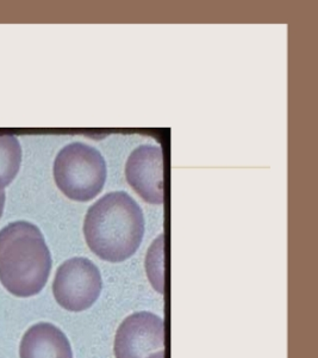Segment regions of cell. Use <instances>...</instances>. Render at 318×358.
<instances>
[{"instance_id":"obj_1","label":"cell","mask_w":318,"mask_h":358,"mask_svg":"<svg viewBox=\"0 0 318 358\" xmlns=\"http://www.w3.org/2000/svg\"><path fill=\"white\" fill-rule=\"evenodd\" d=\"M144 216L124 192L103 196L87 210L84 236L91 251L103 261L122 263L134 256L144 236Z\"/></svg>"},{"instance_id":"obj_2","label":"cell","mask_w":318,"mask_h":358,"mask_svg":"<svg viewBox=\"0 0 318 358\" xmlns=\"http://www.w3.org/2000/svg\"><path fill=\"white\" fill-rule=\"evenodd\" d=\"M52 256L40 228L16 221L0 231V283L17 297L41 293L52 271Z\"/></svg>"},{"instance_id":"obj_3","label":"cell","mask_w":318,"mask_h":358,"mask_svg":"<svg viewBox=\"0 0 318 358\" xmlns=\"http://www.w3.org/2000/svg\"><path fill=\"white\" fill-rule=\"evenodd\" d=\"M107 176L102 153L86 143L63 147L54 162V179L65 196L78 202L93 200L102 192Z\"/></svg>"},{"instance_id":"obj_4","label":"cell","mask_w":318,"mask_h":358,"mask_svg":"<svg viewBox=\"0 0 318 358\" xmlns=\"http://www.w3.org/2000/svg\"><path fill=\"white\" fill-rule=\"evenodd\" d=\"M103 289L102 275L93 262L74 257L62 263L53 282V294L62 308L74 313L89 310Z\"/></svg>"},{"instance_id":"obj_5","label":"cell","mask_w":318,"mask_h":358,"mask_svg":"<svg viewBox=\"0 0 318 358\" xmlns=\"http://www.w3.org/2000/svg\"><path fill=\"white\" fill-rule=\"evenodd\" d=\"M165 324L151 312L129 315L121 324L114 338L116 358H148L163 350Z\"/></svg>"},{"instance_id":"obj_6","label":"cell","mask_w":318,"mask_h":358,"mask_svg":"<svg viewBox=\"0 0 318 358\" xmlns=\"http://www.w3.org/2000/svg\"><path fill=\"white\" fill-rule=\"evenodd\" d=\"M126 178L134 192L148 203H163V155L156 145H142L131 152Z\"/></svg>"},{"instance_id":"obj_7","label":"cell","mask_w":318,"mask_h":358,"mask_svg":"<svg viewBox=\"0 0 318 358\" xmlns=\"http://www.w3.org/2000/svg\"><path fill=\"white\" fill-rule=\"evenodd\" d=\"M20 358H73L68 338L50 322L31 326L22 338Z\"/></svg>"},{"instance_id":"obj_8","label":"cell","mask_w":318,"mask_h":358,"mask_svg":"<svg viewBox=\"0 0 318 358\" xmlns=\"http://www.w3.org/2000/svg\"><path fill=\"white\" fill-rule=\"evenodd\" d=\"M22 148L13 135H0V190L13 183L20 171Z\"/></svg>"},{"instance_id":"obj_9","label":"cell","mask_w":318,"mask_h":358,"mask_svg":"<svg viewBox=\"0 0 318 358\" xmlns=\"http://www.w3.org/2000/svg\"><path fill=\"white\" fill-rule=\"evenodd\" d=\"M146 270L148 278L153 288L158 293L163 294L165 290V268H163V234L156 239L146 258Z\"/></svg>"},{"instance_id":"obj_10","label":"cell","mask_w":318,"mask_h":358,"mask_svg":"<svg viewBox=\"0 0 318 358\" xmlns=\"http://www.w3.org/2000/svg\"><path fill=\"white\" fill-rule=\"evenodd\" d=\"M5 207V192L4 190H0V217L3 215Z\"/></svg>"},{"instance_id":"obj_11","label":"cell","mask_w":318,"mask_h":358,"mask_svg":"<svg viewBox=\"0 0 318 358\" xmlns=\"http://www.w3.org/2000/svg\"><path fill=\"white\" fill-rule=\"evenodd\" d=\"M148 358H165V351H159V352H156V354H153Z\"/></svg>"}]
</instances>
